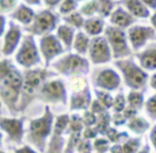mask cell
I'll list each match as a JSON object with an SVG mask.
<instances>
[{
	"instance_id": "cell-1",
	"label": "cell",
	"mask_w": 156,
	"mask_h": 153,
	"mask_svg": "<svg viewBox=\"0 0 156 153\" xmlns=\"http://www.w3.org/2000/svg\"><path fill=\"white\" fill-rule=\"evenodd\" d=\"M58 73L48 68H34L23 71V85L20 100L18 104V113L25 112L27 108L37 99L39 91L47 80L53 78Z\"/></svg>"
},
{
	"instance_id": "cell-40",
	"label": "cell",
	"mask_w": 156,
	"mask_h": 153,
	"mask_svg": "<svg viewBox=\"0 0 156 153\" xmlns=\"http://www.w3.org/2000/svg\"><path fill=\"white\" fill-rule=\"evenodd\" d=\"M144 112L146 114L152 119L153 121H156V93L151 95L144 104Z\"/></svg>"
},
{
	"instance_id": "cell-47",
	"label": "cell",
	"mask_w": 156,
	"mask_h": 153,
	"mask_svg": "<svg viewBox=\"0 0 156 153\" xmlns=\"http://www.w3.org/2000/svg\"><path fill=\"white\" fill-rule=\"evenodd\" d=\"M89 110H90L91 112H94L96 115H99V114H101V113L107 111V109L105 108V107L103 106L97 98H94V99H93V101H91L90 107H89Z\"/></svg>"
},
{
	"instance_id": "cell-14",
	"label": "cell",
	"mask_w": 156,
	"mask_h": 153,
	"mask_svg": "<svg viewBox=\"0 0 156 153\" xmlns=\"http://www.w3.org/2000/svg\"><path fill=\"white\" fill-rule=\"evenodd\" d=\"M0 130L14 144H21L25 136V117L0 116Z\"/></svg>"
},
{
	"instance_id": "cell-12",
	"label": "cell",
	"mask_w": 156,
	"mask_h": 153,
	"mask_svg": "<svg viewBox=\"0 0 156 153\" xmlns=\"http://www.w3.org/2000/svg\"><path fill=\"white\" fill-rule=\"evenodd\" d=\"M126 34L132 50L135 52H139L148 45L149 41L156 40V31L153 29V27L139 25H132L129 28Z\"/></svg>"
},
{
	"instance_id": "cell-45",
	"label": "cell",
	"mask_w": 156,
	"mask_h": 153,
	"mask_svg": "<svg viewBox=\"0 0 156 153\" xmlns=\"http://www.w3.org/2000/svg\"><path fill=\"white\" fill-rule=\"evenodd\" d=\"M127 119L125 118L123 113H113L112 114V125L115 128H119L122 126H126Z\"/></svg>"
},
{
	"instance_id": "cell-39",
	"label": "cell",
	"mask_w": 156,
	"mask_h": 153,
	"mask_svg": "<svg viewBox=\"0 0 156 153\" xmlns=\"http://www.w3.org/2000/svg\"><path fill=\"white\" fill-rule=\"evenodd\" d=\"M15 69H16V67L12 60L8 59V58H3L0 60V82L5 79L10 75L11 72Z\"/></svg>"
},
{
	"instance_id": "cell-9",
	"label": "cell",
	"mask_w": 156,
	"mask_h": 153,
	"mask_svg": "<svg viewBox=\"0 0 156 153\" xmlns=\"http://www.w3.org/2000/svg\"><path fill=\"white\" fill-rule=\"evenodd\" d=\"M58 21H60L58 15L47 8V10L37 12L32 23L26 27L25 31L33 36H45L48 34H52L53 31H56L58 27L60 25Z\"/></svg>"
},
{
	"instance_id": "cell-20",
	"label": "cell",
	"mask_w": 156,
	"mask_h": 153,
	"mask_svg": "<svg viewBox=\"0 0 156 153\" xmlns=\"http://www.w3.org/2000/svg\"><path fill=\"white\" fill-rule=\"evenodd\" d=\"M117 2L118 4L125 6L127 12L135 18H148L151 16L149 8L141 0H120Z\"/></svg>"
},
{
	"instance_id": "cell-16",
	"label": "cell",
	"mask_w": 156,
	"mask_h": 153,
	"mask_svg": "<svg viewBox=\"0 0 156 153\" xmlns=\"http://www.w3.org/2000/svg\"><path fill=\"white\" fill-rule=\"evenodd\" d=\"M93 101L89 85L80 90L71 91L70 97L68 99V107L70 111H85L88 110Z\"/></svg>"
},
{
	"instance_id": "cell-56",
	"label": "cell",
	"mask_w": 156,
	"mask_h": 153,
	"mask_svg": "<svg viewBox=\"0 0 156 153\" xmlns=\"http://www.w3.org/2000/svg\"><path fill=\"white\" fill-rule=\"evenodd\" d=\"M23 1H25V4L32 6V5H39L41 0H23Z\"/></svg>"
},
{
	"instance_id": "cell-3",
	"label": "cell",
	"mask_w": 156,
	"mask_h": 153,
	"mask_svg": "<svg viewBox=\"0 0 156 153\" xmlns=\"http://www.w3.org/2000/svg\"><path fill=\"white\" fill-rule=\"evenodd\" d=\"M23 85V73L17 68L0 82V101L8 108L9 112L12 115L18 113V104L20 100Z\"/></svg>"
},
{
	"instance_id": "cell-5",
	"label": "cell",
	"mask_w": 156,
	"mask_h": 153,
	"mask_svg": "<svg viewBox=\"0 0 156 153\" xmlns=\"http://www.w3.org/2000/svg\"><path fill=\"white\" fill-rule=\"evenodd\" d=\"M54 72L68 78L86 76L90 72V61L76 53H69L58 57L51 63Z\"/></svg>"
},
{
	"instance_id": "cell-13",
	"label": "cell",
	"mask_w": 156,
	"mask_h": 153,
	"mask_svg": "<svg viewBox=\"0 0 156 153\" xmlns=\"http://www.w3.org/2000/svg\"><path fill=\"white\" fill-rule=\"evenodd\" d=\"M93 85L94 89L114 92L120 89L121 86V77L115 70L111 68L100 69L94 74Z\"/></svg>"
},
{
	"instance_id": "cell-38",
	"label": "cell",
	"mask_w": 156,
	"mask_h": 153,
	"mask_svg": "<svg viewBox=\"0 0 156 153\" xmlns=\"http://www.w3.org/2000/svg\"><path fill=\"white\" fill-rule=\"evenodd\" d=\"M76 8H78L76 0H63L58 5V14L65 17L71 13L76 12Z\"/></svg>"
},
{
	"instance_id": "cell-36",
	"label": "cell",
	"mask_w": 156,
	"mask_h": 153,
	"mask_svg": "<svg viewBox=\"0 0 156 153\" xmlns=\"http://www.w3.org/2000/svg\"><path fill=\"white\" fill-rule=\"evenodd\" d=\"M94 95L96 98L107 109V110H111L112 106H113L114 101V96L112 95L111 92L104 91V90H99V89H94Z\"/></svg>"
},
{
	"instance_id": "cell-50",
	"label": "cell",
	"mask_w": 156,
	"mask_h": 153,
	"mask_svg": "<svg viewBox=\"0 0 156 153\" xmlns=\"http://www.w3.org/2000/svg\"><path fill=\"white\" fill-rule=\"evenodd\" d=\"M149 139H150V143L152 145L153 149L156 153V124L153 127H151L150 129V134H149Z\"/></svg>"
},
{
	"instance_id": "cell-30",
	"label": "cell",
	"mask_w": 156,
	"mask_h": 153,
	"mask_svg": "<svg viewBox=\"0 0 156 153\" xmlns=\"http://www.w3.org/2000/svg\"><path fill=\"white\" fill-rule=\"evenodd\" d=\"M85 126L82 121V115L79 113H73L70 115L69 125H68L67 133L66 134H71V133H82Z\"/></svg>"
},
{
	"instance_id": "cell-24",
	"label": "cell",
	"mask_w": 156,
	"mask_h": 153,
	"mask_svg": "<svg viewBox=\"0 0 156 153\" xmlns=\"http://www.w3.org/2000/svg\"><path fill=\"white\" fill-rule=\"evenodd\" d=\"M90 40L91 38H89V36L86 33L82 32V31H79V32L76 33V36H74L72 50L76 54H79V55L85 56L86 54H88Z\"/></svg>"
},
{
	"instance_id": "cell-28",
	"label": "cell",
	"mask_w": 156,
	"mask_h": 153,
	"mask_svg": "<svg viewBox=\"0 0 156 153\" xmlns=\"http://www.w3.org/2000/svg\"><path fill=\"white\" fill-rule=\"evenodd\" d=\"M105 137L111 141L112 145H114V144H123L126 139L129 138V134L125 131L118 130V128L111 127L107 130Z\"/></svg>"
},
{
	"instance_id": "cell-31",
	"label": "cell",
	"mask_w": 156,
	"mask_h": 153,
	"mask_svg": "<svg viewBox=\"0 0 156 153\" xmlns=\"http://www.w3.org/2000/svg\"><path fill=\"white\" fill-rule=\"evenodd\" d=\"M98 4V15L101 18H106L112 15L116 1L114 0H96Z\"/></svg>"
},
{
	"instance_id": "cell-58",
	"label": "cell",
	"mask_w": 156,
	"mask_h": 153,
	"mask_svg": "<svg viewBox=\"0 0 156 153\" xmlns=\"http://www.w3.org/2000/svg\"><path fill=\"white\" fill-rule=\"evenodd\" d=\"M2 141H3V133L0 130V147L2 146Z\"/></svg>"
},
{
	"instance_id": "cell-51",
	"label": "cell",
	"mask_w": 156,
	"mask_h": 153,
	"mask_svg": "<svg viewBox=\"0 0 156 153\" xmlns=\"http://www.w3.org/2000/svg\"><path fill=\"white\" fill-rule=\"evenodd\" d=\"M62 1H63V0H43V2L45 3V5L47 6L49 10H51V8L60 5V3Z\"/></svg>"
},
{
	"instance_id": "cell-48",
	"label": "cell",
	"mask_w": 156,
	"mask_h": 153,
	"mask_svg": "<svg viewBox=\"0 0 156 153\" xmlns=\"http://www.w3.org/2000/svg\"><path fill=\"white\" fill-rule=\"evenodd\" d=\"M14 153H41V152L37 151L35 148H33L29 144H26V145L21 146V147L16 148L14 150Z\"/></svg>"
},
{
	"instance_id": "cell-55",
	"label": "cell",
	"mask_w": 156,
	"mask_h": 153,
	"mask_svg": "<svg viewBox=\"0 0 156 153\" xmlns=\"http://www.w3.org/2000/svg\"><path fill=\"white\" fill-rule=\"evenodd\" d=\"M149 8H152V10H156V0H141Z\"/></svg>"
},
{
	"instance_id": "cell-61",
	"label": "cell",
	"mask_w": 156,
	"mask_h": 153,
	"mask_svg": "<svg viewBox=\"0 0 156 153\" xmlns=\"http://www.w3.org/2000/svg\"><path fill=\"white\" fill-rule=\"evenodd\" d=\"M78 2H80V1H84V0H76Z\"/></svg>"
},
{
	"instance_id": "cell-43",
	"label": "cell",
	"mask_w": 156,
	"mask_h": 153,
	"mask_svg": "<svg viewBox=\"0 0 156 153\" xmlns=\"http://www.w3.org/2000/svg\"><path fill=\"white\" fill-rule=\"evenodd\" d=\"M17 5V0H0V14L12 13Z\"/></svg>"
},
{
	"instance_id": "cell-54",
	"label": "cell",
	"mask_w": 156,
	"mask_h": 153,
	"mask_svg": "<svg viewBox=\"0 0 156 153\" xmlns=\"http://www.w3.org/2000/svg\"><path fill=\"white\" fill-rule=\"evenodd\" d=\"M149 85H150V87L153 89V90L156 91V71L150 76V79H149Z\"/></svg>"
},
{
	"instance_id": "cell-60",
	"label": "cell",
	"mask_w": 156,
	"mask_h": 153,
	"mask_svg": "<svg viewBox=\"0 0 156 153\" xmlns=\"http://www.w3.org/2000/svg\"><path fill=\"white\" fill-rule=\"evenodd\" d=\"M1 107H2V102L0 101V113H1Z\"/></svg>"
},
{
	"instance_id": "cell-22",
	"label": "cell",
	"mask_w": 156,
	"mask_h": 153,
	"mask_svg": "<svg viewBox=\"0 0 156 153\" xmlns=\"http://www.w3.org/2000/svg\"><path fill=\"white\" fill-rule=\"evenodd\" d=\"M104 25L105 22L103 18L101 17H89L85 19L84 22V32L90 37H97L100 36L104 32Z\"/></svg>"
},
{
	"instance_id": "cell-19",
	"label": "cell",
	"mask_w": 156,
	"mask_h": 153,
	"mask_svg": "<svg viewBox=\"0 0 156 153\" xmlns=\"http://www.w3.org/2000/svg\"><path fill=\"white\" fill-rule=\"evenodd\" d=\"M35 14L36 13L32 8H30L25 3H20L15 8V10L12 13H10V17L12 18V20L17 21L25 27H28L32 23Z\"/></svg>"
},
{
	"instance_id": "cell-26",
	"label": "cell",
	"mask_w": 156,
	"mask_h": 153,
	"mask_svg": "<svg viewBox=\"0 0 156 153\" xmlns=\"http://www.w3.org/2000/svg\"><path fill=\"white\" fill-rule=\"evenodd\" d=\"M126 101L127 107H131L136 110H141L144 109L146 104V98H144V92L142 91H134L131 90L126 94Z\"/></svg>"
},
{
	"instance_id": "cell-4",
	"label": "cell",
	"mask_w": 156,
	"mask_h": 153,
	"mask_svg": "<svg viewBox=\"0 0 156 153\" xmlns=\"http://www.w3.org/2000/svg\"><path fill=\"white\" fill-rule=\"evenodd\" d=\"M114 65L120 71L125 86L134 91H142L147 89L150 76L140 65L135 62L134 58L127 57L124 59L114 61Z\"/></svg>"
},
{
	"instance_id": "cell-11",
	"label": "cell",
	"mask_w": 156,
	"mask_h": 153,
	"mask_svg": "<svg viewBox=\"0 0 156 153\" xmlns=\"http://www.w3.org/2000/svg\"><path fill=\"white\" fill-rule=\"evenodd\" d=\"M113 59L111 47L104 36L93 37L88 50V60L93 65H99L108 63Z\"/></svg>"
},
{
	"instance_id": "cell-7",
	"label": "cell",
	"mask_w": 156,
	"mask_h": 153,
	"mask_svg": "<svg viewBox=\"0 0 156 153\" xmlns=\"http://www.w3.org/2000/svg\"><path fill=\"white\" fill-rule=\"evenodd\" d=\"M104 37L111 47L115 60L124 59L132 56V48L129 47L127 34L123 29L108 25L104 30Z\"/></svg>"
},
{
	"instance_id": "cell-49",
	"label": "cell",
	"mask_w": 156,
	"mask_h": 153,
	"mask_svg": "<svg viewBox=\"0 0 156 153\" xmlns=\"http://www.w3.org/2000/svg\"><path fill=\"white\" fill-rule=\"evenodd\" d=\"M138 112H139V111L136 110V109H133V108H131V107H126V108L124 109V111L122 113H123V115L125 116V118H126L127 121H129V119H132L133 117L137 116Z\"/></svg>"
},
{
	"instance_id": "cell-52",
	"label": "cell",
	"mask_w": 156,
	"mask_h": 153,
	"mask_svg": "<svg viewBox=\"0 0 156 153\" xmlns=\"http://www.w3.org/2000/svg\"><path fill=\"white\" fill-rule=\"evenodd\" d=\"M5 25H6V18L3 14H0V37H2L5 33Z\"/></svg>"
},
{
	"instance_id": "cell-32",
	"label": "cell",
	"mask_w": 156,
	"mask_h": 153,
	"mask_svg": "<svg viewBox=\"0 0 156 153\" xmlns=\"http://www.w3.org/2000/svg\"><path fill=\"white\" fill-rule=\"evenodd\" d=\"M70 115L69 114H60L55 116L53 124V132L65 134L67 133L68 125H69Z\"/></svg>"
},
{
	"instance_id": "cell-23",
	"label": "cell",
	"mask_w": 156,
	"mask_h": 153,
	"mask_svg": "<svg viewBox=\"0 0 156 153\" xmlns=\"http://www.w3.org/2000/svg\"><path fill=\"white\" fill-rule=\"evenodd\" d=\"M126 128L127 130L129 131L131 133L135 135H142L149 131L151 129V125H150V121H147L144 117L140 116V115H137V116L133 117L132 119L127 121V124H126Z\"/></svg>"
},
{
	"instance_id": "cell-18",
	"label": "cell",
	"mask_w": 156,
	"mask_h": 153,
	"mask_svg": "<svg viewBox=\"0 0 156 153\" xmlns=\"http://www.w3.org/2000/svg\"><path fill=\"white\" fill-rule=\"evenodd\" d=\"M109 21L114 27L124 30L126 28H131L136 22V18L133 15L129 14L127 11L123 10L121 6L118 5L109 16Z\"/></svg>"
},
{
	"instance_id": "cell-41",
	"label": "cell",
	"mask_w": 156,
	"mask_h": 153,
	"mask_svg": "<svg viewBox=\"0 0 156 153\" xmlns=\"http://www.w3.org/2000/svg\"><path fill=\"white\" fill-rule=\"evenodd\" d=\"M80 13L83 16L86 17H94V15L98 14V4H97L96 0H89V1L85 2L80 8Z\"/></svg>"
},
{
	"instance_id": "cell-21",
	"label": "cell",
	"mask_w": 156,
	"mask_h": 153,
	"mask_svg": "<svg viewBox=\"0 0 156 153\" xmlns=\"http://www.w3.org/2000/svg\"><path fill=\"white\" fill-rule=\"evenodd\" d=\"M55 35L58 40L62 42L66 52L69 53L72 50V45H73L74 36H76V29L64 23V25H60L58 27L55 31Z\"/></svg>"
},
{
	"instance_id": "cell-57",
	"label": "cell",
	"mask_w": 156,
	"mask_h": 153,
	"mask_svg": "<svg viewBox=\"0 0 156 153\" xmlns=\"http://www.w3.org/2000/svg\"><path fill=\"white\" fill-rule=\"evenodd\" d=\"M151 25H152V27H153V29H154L156 31V12L154 13V14L151 16Z\"/></svg>"
},
{
	"instance_id": "cell-44",
	"label": "cell",
	"mask_w": 156,
	"mask_h": 153,
	"mask_svg": "<svg viewBox=\"0 0 156 153\" xmlns=\"http://www.w3.org/2000/svg\"><path fill=\"white\" fill-rule=\"evenodd\" d=\"M93 141H87L82 137L76 148V153H93Z\"/></svg>"
},
{
	"instance_id": "cell-42",
	"label": "cell",
	"mask_w": 156,
	"mask_h": 153,
	"mask_svg": "<svg viewBox=\"0 0 156 153\" xmlns=\"http://www.w3.org/2000/svg\"><path fill=\"white\" fill-rule=\"evenodd\" d=\"M82 121L85 127H94L98 119V115H96L94 112H91L90 110H85L83 111L82 114Z\"/></svg>"
},
{
	"instance_id": "cell-59",
	"label": "cell",
	"mask_w": 156,
	"mask_h": 153,
	"mask_svg": "<svg viewBox=\"0 0 156 153\" xmlns=\"http://www.w3.org/2000/svg\"><path fill=\"white\" fill-rule=\"evenodd\" d=\"M0 153H9V152H6V151H3V150L0 148Z\"/></svg>"
},
{
	"instance_id": "cell-46",
	"label": "cell",
	"mask_w": 156,
	"mask_h": 153,
	"mask_svg": "<svg viewBox=\"0 0 156 153\" xmlns=\"http://www.w3.org/2000/svg\"><path fill=\"white\" fill-rule=\"evenodd\" d=\"M99 136V133L97 131V129L94 127H85L84 130L82 132V137L84 139H87V141H91L96 139L97 137Z\"/></svg>"
},
{
	"instance_id": "cell-2",
	"label": "cell",
	"mask_w": 156,
	"mask_h": 153,
	"mask_svg": "<svg viewBox=\"0 0 156 153\" xmlns=\"http://www.w3.org/2000/svg\"><path fill=\"white\" fill-rule=\"evenodd\" d=\"M54 118L55 116L52 113L50 107L46 105L41 116L29 121L26 137L29 145L41 153L46 152L48 141L53 132Z\"/></svg>"
},
{
	"instance_id": "cell-8",
	"label": "cell",
	"mask_w": 156,
	"mask_h": 153,
	"mask_svg": "<svg viewBox=\"0 0 156 153\" xmlns=\"http://www.w3.org/2000/svg\"><path fill=\"white\" fill-rule=\"evenodd\" d=\"M46 105H68V91L65 82L60 78H51L44 84L37 96Z\"/></svg>"
},
{
	"instance_id": "cell-37",
	"label": "cell",
	"mask_w": 156,
	"mask_h": 153,
	"mask_svg": "<svg viewBox=\"0 0 156 153\" xmlns=\"http://www.w3.org/2000/svg\"><path fill=\"white\" fill-rule=\"evenodd\" d=\"M68 139L66 141V146L64 153H76L79 143L82 139V133H71L68 134Z\"/></svg>"
},
{
	"instance_id": "cell-35",
	"label": "cell",
	"mask_w": 156,
	"mask_h": 153,
	"mask_svg": "<svg viewBox=\"0 0 156 153\" xmlns=\"http://www.w3.org/2000/svg\"><path fill=\"white\" fill-rule=\"evenodd\" d=\"M126 107H127L126 95H125L123 92H118L114 96L113 106H112L111 110L113 111V113H122Z\"/></svg>"
},
{
	"instance_id": "cell-33",
	"label": "cell",
	"mask_w": 156,
	"mask_h": 153,
	"mask_svg": "<svg viewBox=\"0 0 156 153\" xmlns=\"http://www.w3.org/2000/svg\"><path fill=\"white\" fill-rule=\"evenodd\" d=\"M112 143L105 136H98L93 141V150L94 153H108Z\"/></svg>"
},
{
	"instance_id": "cell-34",
	"label": "cell",
	"mask_w": 156,
	"mask_h": 153,
	"mask_svg": "<svg viewBox=\"0 0 156 153\" xmlns=\"http://www.w3.org/2000/svg\"><path fill=\"white\" fill-rule=\"evenodd\" d=\"M142 147L141 144V137H129V139L122 144V149L123 153H137Z\"/></svg>"
},
{
	"instance_id": "cell-10",
	"label": "cell",
	"mask_w": 156,
	"mask_h": 153,
	"mask_svg": "<svg viewBox=\"0 0 156 153\" xmlns=\"http://www.w3.org/2000/svg\"><path fill=\"white\" fill-rule=\"evenodd\" d=\"M37 45H38L41 58L45 63V68L49 67L52 63V61L62 56L66 52L62 42L58 40L56 35L54 34H48L39 37Z\"/></svg>"
},
{
	"instance_id": "cell-25",
	"label": "cell",
	"mask_w": 156,
	"mask_h": 153,
	"mask_svg": "<svg viewBox=\"0 0 156 153\" xmlns=\"http://www.w3.org/2000/svg\"><path fill=\"white\" fill-rule=\"evenodd\" d=\"M66 146V139L64 134L52 132L47 144L45 153H64Z\"/></svg>"
},
{
	"instance_id": "cell-17",
	"label": "cell",
	"mask_w": 156,
	"mask_h": 153,
	"mask_svg": "<svg viewBox=\"0 0 156 153\" xmlns=\"http://www.w3.org/2000/svg\"><path fill=\"white\" fill-rule=\"evenodd\" d=\"M135 57L144 71H156V42L151 43L144 50L137 52Z\"/></svg>"
},
{
	"instance_id": "cell-29",
	"label": "cell",
	"mask_w": 156,
	"mask_h": 153,
	"mask_svg": "<svg viewBox=\"0 0 156 153\" xmlns=\"http://www.w3.org/2000/svg\"><path fill=\"white\" fill-rule=\"evenodd\" d=\"M63 20L66 25H70V27L76 30L82 29L84 27V22H85L84 16L80 12H76V11L71 13V14L67 15V16L63 17Z\"/></svg>"
},
{
	"instance_id": "cell-53",
	"label": "cell",
	"mask_w": 156,
	"mask_h": 153,
	"mask_svg": "<svg viewBox=\"0 0 156 153\" xmlns=\"http://www.w3.org/2000/svg\"><path fill=\"white\" fill-rule=\"evenodd\" d=\"M109 153H123L122 144H114V145H112Z\"/></svg>"
},
{
	"instance_id": "cell-27",
	"label": "cell",
	"mask_w": 156,
	"mask_h": 153,
	"mask_svg": "<svg viewBox=\"0 0 156 153\" xmlns=\"http://www.w3.org/2000/svg\"><path fill=\"white\" fill-rule=\"evenodd\" d=\"M112 127V114L109 110L105 111V112L101 113L98 115V119L94 125V128L97 129L99 135L101 136H105L107 130Z\"/></svg>"
},
{
	"instance_id": "cell-6",
	"label": "cell",
	"mask_w": 156,
	"mask_h": 153,
	"mask_svg": "<svg viewBox=\"0 0 156 153\" xmlns=\"http://www.w3.org/2000/svg\"><path fill=\"white\" fill-rule=\"evenodd\" d=\"M41 55L38 45L35 41V36L31 34L23 35L20 45L14 55V61L25 70L38 68L41 63Z\"/></svg>"
},
{
	"instance_id": "cell-15",
	"label": "cell",
	"mask_w": 156,
	"mask_h": 153,
	"mask_svg": "<svg viewBox=\"0 0 156 153\" xmlns=\"http://www.w3.org/2000/svg\"><path fill=\"white\" fill-rule=\"evenodd\" d=\"M23 30L14 20L9 21V27L3 35V43L1 47V53L5 57H10L16 53L17 49L23 40Z\"/></svg>"
}]
</instances>
